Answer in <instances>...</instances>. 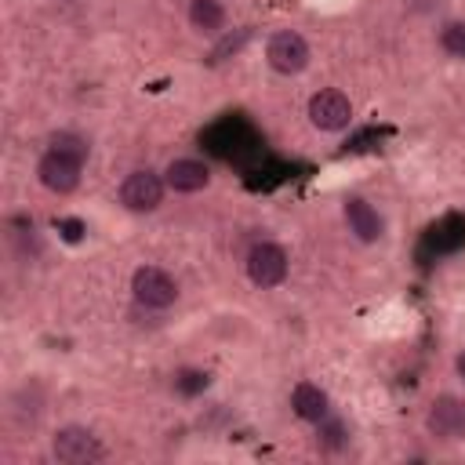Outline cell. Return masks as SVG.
<instances>
[{
  "mask_svg": "<svg viewBox=\"0 0 465 465\" xmlns=\"http://www.w3.org/2000/svg\"><path fill=\"white\" fill-rule=\"evenodd\" d=\"M80 174H84V160L76 156H65L58 149H47L36 163V178L47 193H58V196H69L76 185H80Z\"/></svg>",
  "mask_w": 465,
  "mask_h": 465,
  "instance_id": "52a82bcc",
  "label": "cell"
},
{
  "mask_svg": "<svg viewBox=\"0 0 465 465\" xmlns=\"http://www.w3.org/2000/svg\"><path fill=\"white\" fill-rule=\"evenodd\" d=\"M265 58H269V65H272L276 73H283V76H298V73L309 65L312 51H309V44H305L302 33H294V29H280V33L269 36V44H265Z\"/></svg>",
  "mask_w": 465,
  "mask_h": 465,
  "instance_id": "5b68a950",
  "label": "cell"
},
{
  "mask_svg": "<svg viewBox=\"0 0 465 465\" xmlns=\"http://www.w3.org/2000/svg\"><path fill=\"white\" fill-rule=\"evenodd\" d=\"M425 429H429L436 440H443V443L461 440V436H465V400H461V396H450V392L436 396V400L429 403Z\"/></svg>",
  "mask_w": 465,
  "mask_h": 465,
  "instance_id": "ba28073f",
  "label": "cell"
},
{
  "mask_svg": "<svg viewBox=\"0 0 465 465\" xmlns=\"http://www.w3.org/2000/svg\"><path fill=\"white\" fill-rule=\"evenodd\" d=\"M458 374H461V378H465V352H461V356H458Z\"/></svg>",
  "mask_w": 465,
  "mask_h": 465,
  "instance_id": "ac0fdd59",
  "label": "cell"
},
{
  "mask_svg": "<svg viewBox=\"0 0 465 465\" xmlns=\"http://www.w3.org/2000/svg\"><path fill=\"white\" fill-rule=\"evenodd\" d=\"M316 443L323 447V450H338V447H345V425L338 421V418H323V421H316Z\"/></svg>",
  "mask_w": 465,
  "mask_h": 465,
  "instance_id": "9a60e30c",
  "label": "cell"
},
{
  "mask_svg": "<svg viewBox=\"0 0 465 465\" xmlns=\"http://www.w3.org/2000/svg\"><path fill=\"white\" fill-rule=\"evenodd\" d=\"M207 385H211V374H207V371L185 367V371H178V374H174V392H178V396H185V400H193V396L207 392Z\"/></svg>",
  "mask_w": 465,
  "mask_h": 465,
  "instance_id": "4fadbf2b",
  "label": "cell"
},
{
  "mask_svg": "<svg viewBox=\"0 0 465 465\" xmlns=\"http://www.w3.org/2000/svg\"><path fill=\"white\" fill-rule=\"evenodd\" d=\"M163 189H167V182L156 171L138 167L120 182V203L127 211H134V214H149V211H156L163 203Z\"/></svg>",
  "mask_w": 465,
  "mask_h": 465,
  "instance_id": "3957f363",
  "label": "cell"
},
{
  "mask_svg": "<svg viewBox=\"0 0 465 465\" xmlns=\"http://www.w3.org/2000/svg\"><path fill=\"white\" fill-rule=\"evenodd\" d=\"M51 454L62 465H94V461L105 458V447H102V440L91 429H84V425H62L51 436Z\"/></svg>",
  "mask_w": 465,
  "mask_h": 465,
  "instance_id": "6da1fadb",
  "label": "cell"
},
{
  "mask_svg": "<svg viewBox=\"0 0 465 465\" xmlns=\"http://www.w3.org/2000/svg\"><path fill=\"white\" fill-rule=\"evenodd\" d=\"M58 229H62V236H65V240H73V243H76V240H80V232H84V225H80V222H58Z\"/></svg>",
  "mask_w": 465,
  "mask_h": 465,
  "instance_id": "e0dca14e",
  "label": "cell"
},
{
  "mask_svg": "<svg viewBox=\"0 0 465 465\" xmlns=\"http://www.w3.org/2000/svg\"><path fill=\"white\" fill-rule=\"evenodd\" d=\"M163 182H167V189H174V193H200V189L211 185V167H207L203 160L182 156V160H171V163H167Z\"/></svg>",
  "mask_w": 465,
  "mask_h": 465,
  "instance_id": "30bf717a",
  "label": "cell"
},
{
  "mask_svg": "<svg viewBox=\"0 0 465 465\" xmlns=\"http://www.w3.org/2000/svg\"><path fill=\"white\" fill-rule=\"evenodd\" d=\"M291 411L302 418V421H323L331 414V396L316 385V381H298L291 389Z\"/></svg>",
  "mask_w": 465,
  "mask_h": 465,
  "instance_id": "8fae6325",
  "label": "cell"
},
{
  "mask_svg": "<svg viewBox=\"0 0 465 465\" xmlns=\"http://www.w3.org/2000/svg\"><path fill=\"white\" fill-rule=\"evenodd\" d=\"M131 294L145 309H167L178 302V280L160 265H142L131 276Z\"/></svg>",
  "mask_w": 465,
  "mask_h": 465,
  "instance_id": "7a4b0ae2",
  "label": "cell"
},
{
  "mask_svg": "<svg viewBox=\"0 0 465 465\" xmlns=\"http://www.w3.org/2000/svg\"><path fill=\"white\" fill-rule=\"evenodd\" d=\"M341 214H345L349 232H352L360 243H374V240H381L385 222H381L378 207H374V203H367L363 196H349V200H345V207H341Z\"/></svg>",
  "mask_w": 465,
  "mask_h": 465,
  "instance_id": "9c48e42d",
  "label": "cell"
},
{
  "mask_svg": "<svg viewBox=\"0 0 465 465\" xmlns=\"http://www.w3.org/2000/svg\"><path fill=\"white\" fill-rule=\"evenodd\" d=\"M440 47L450 58H465V22H447L440 29Z\"/></svg>",
  "mask_w": 465,
  "mask_h": 465,
  "instance_id": "2e32d148",
  "label": "cell"
},
{
  "mask_svg": "<svg viewBox=\"0 0 465 465\" xmlns=\"http://www.w3.org/2000/svg\"><path fill=\"white\" fill-rule=\"evenodd\" d=\"M309 124L316 131H345L352 124V102L338 87H323L309 98Z\"/></svg>",
  "mask_w": 465,
  "mask_h": 465,
  "instance_id": "8992f818",
  "label": "cell"
},
{
  "mask_svg": "<svg viewBox=\"0 0 465 465\" xmlns=\"http://www.w3.org/2000/svg\"><path fill=\"white\" fill-rule=\"evenodd\" d=\"M47 149H58V153H65V156H76V160H84V163H87V153H91L87 138L76 134V131H58V134H51Z\"/></svg>",
  "mask_w": 465,
  "mask_h": 465,
  "instance_id": "5bb4252c",
  "label": "cell"
},
{
  "mask_svg": "<svg viewBox=\"0 0 465 465\" xmlns=\"http://www.w3.org/2000/svg\"><path fill=\"white\" fill-rule=\"evenodd\" d=\"M189 25L214 36L225 29V7L222 0H189Z\"/></svg>",
  "mask_w": 465,
  "mask_h": 465,
  "instance_id": "7c38bea8",
  "label": "cell"
},
{
  "mask_svg": "<svg viewBox=\"0 0 465 465\" xmlns=\"http://www.w3.org/2000/svg\"><path fill=\"white\" fill-rule=\"evenodd\" d=\"M287 269H291V262H287V251L280 247V243H272V240H262V243H254L251 251H247V276H251V283L254 287H280L283 280H287Z\"/></svg>",
  "mask_w": 465,
  "mask_h": 465,
  "instance_id": "277c9868",
  "label": "cell"
}]
</instances>
